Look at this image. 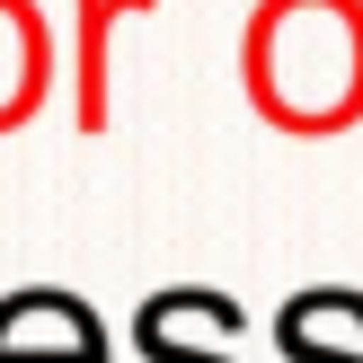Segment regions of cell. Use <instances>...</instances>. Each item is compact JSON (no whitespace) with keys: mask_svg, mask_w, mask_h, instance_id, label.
<instances>
[]
</instances>
